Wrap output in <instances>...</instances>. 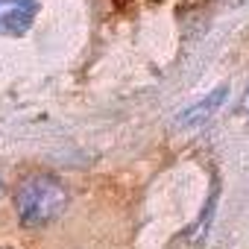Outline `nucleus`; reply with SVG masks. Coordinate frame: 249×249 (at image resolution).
I'll list each match as a JSON object with an SVG mask.
<instances>
[{"instance_id":"nucleus-3","label":"nucleus","mask_w":249,"mask_h":249,"mask_svg":"<svg viewBox=\"0 0 249 249\" xmlns=\"http://www.w3.org/2000/svg\"><path fill=\"white\" fill-rule=\"evenodd\" d=\"M223 94H226V88H217L214 94H211V100L208 103H199V106H194L191 111H185L182 117H179V123H196V120H202V117H208L217 106H220V100H223Z\"/></svg>"},{"instance_id":"nucleus-2","label":"nucleus","mask_w":249,"mask_h":249,"mask_svg":"<svg viewBox=\"0 0 249 249\" xmlns=\"http://www.w3.org/2000/svg\"><path fill=\"white\" fill-rule=\"evenodd\" d=\"M38 0H0V33L24 36L36 21Z\"/></svg>"},{"instance_id":"nucleus-1","label":"nucleus","mask_w":249,"mask_h":249,"mask_svg":"<svg viewBox=\"0 0 249 249\" xmlns=\"http://www.w3.org/2000/svg\"><path fill=\"white\" fill-rule=\"evenodd\" d=\"M65 205H68V191L50 173H33L30 179L21 182L15 194V208L24 226H47L56 217H62Z\"/></svg>"}]
</instances>
